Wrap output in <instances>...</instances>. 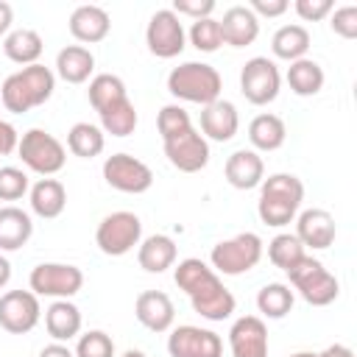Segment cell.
Masks as SVG:
<instances>
[{
	"label": "cell",
	"instance_id": "1",
	"mask_svg": "<svg viewBox=\"0 0 357 357\" xmlns=\"http://www.w3.org/2000/svg\"><path fill=\"white\" fill-rule=\"evenodd\" d=\"M176 284L190 296V304L192 310L206 318V321H226L237 301L231 296V290L220 282V276L198 257H187L176 265V273H173Z\"/></svg>",
	"mask_w": 357,
	"mask_h": 357
},
{
	"label": "cell",
	"instance_id": "2",
	"mask_svg": "<svg viewBox=\"0 0 357 357\" xmlns=\"http://www.w3.org/2000/svg\"><path fill=\"white\" fill-rule=\"evenodd\" d=\"M56 89V75L45 64H28L17 73H11L0 86V103L11 114H25L33 106H42L50 100Z\"/></svg>",
	"mask_w": 357,
	"mask_h": 357
},
{
	"label": "cell",
	"instance_id": "3",
	"mask_svg": "<svg viewBox=\"0 0 357 357\" xmlns=\"http://www.w3.org/2000/svg\"><path fill=\"white\" fill-rule=\"evenodd\" d=\"M304 201V184L293 173H273L262 178L259 184V201H257V215L265 226H287L296 220L298 206Z\"/></svg>",
	"mask_w": 357,
	"mask_h": 357
},
{
	"label": "cell",
	"instance_id": "4",
	"mask_svg": "<svg viewBox=\"0 0 357 357\" xmlns=\"http://www.w3.org/2000/svg\"><path fill=\"white\" fill-rule=\"evenodd\" d=\"M220 89H223V78L206 61H184L173 67L167 75V92L187 103L209 106L220 98Z\"/></svg>",
	"mask_w": 357,
	"mask_h": 357
},
{
	"label": "cell",
	"instance_id": "5",
	"mask_svg": "<svg viewBox=\"0 0 357 357\" xmlns=\"http://www.w3.org/2000/svg\"><path fill=\"white\" fill-rule=\"evenodd\" d=\"M259 259H262V240L254 231H240L229 240H220L212 245V254H209L212 271L223 276L248 273L251 268H257Z\"/></svg>",
	"mask_w": 357,
	"mask_h": 357
},
{
	"label": "cell",
	"instance_id": "6",
	"mask_svg": "<svg viewBox=\"0 0 357 357\" xmlns=\"http://www.w3.org/2000/svg\"><path fill=\"white\" fill-rule=\"evenodd\" d=\"M287 276H290L293 290H296L307 304H312V307H326V304H332V301L337 298V293H340V282L335 279V273H329V271L324 268V262H321V259H312V257L298 259V262L287 271Z\"/></svg>",
	"mask_w": 357,
	"mask_h": 357
},
{
	"label": "cell",
	"instance_id": "7",
	"mask_svg": "<svg viewBox=\"0 0 357 357\" xmlns=\"http://www.w3.org/2000/svg\"><path fill=\"white\" fill-rule=\"evenodd\" d=\"M17 153L22 159V165L39 176H53L64 167L67 162V148L45 128H31L20 137L17 142Z\"/></svg>",
	"mask_w": 357,
	"mask_h": 357
},
{
	"label": "cell",
	"instance_id": "8",
	"mask_svg": "<svg viewBox=\"0 0 357 357\" xmlns=\"http://www.w3.org/2000/svg\"><path fill=\"white\" fill-rule=\"evenodd\" d=\"M142 240V220L134 212H112L98 223L95 243L106 257H123Z\"/></svg>",
	"mask_w": 357,
	"mask_h": 357
},
{
	"label": "cell",
	"instance_id": "9",
	"mask_svg": "<svg viewBox=\"0 0 357 357\" xmlns=\"http://www.w3.org/2000/svg\"><path fill=\"white\" fill-rule=\"evenodd\" d=\"M282 89V75L273 59L268 56H254L243 64L240 70V92L245 95L248 103L254 106H268L279 98Z\"/></svg>",
	"mask_w": 357,
	"mask_h": 357
},
{
	"label": "cell",
	"instance_id": "10",
	"mask_svg": "<svg viewBox=\"0 0 357 357\" xmlns=\"http://www.w3.org/2000/svg\"><path fill=\"white\" fill-rule=\"evenodd\" d=\"M28 284H31V293L36 296L73 298L84 287V273L70 262H42L31 271Z\"/></svg>",
	"mask_w": 357,
	"mask_h": 357
},
{
	"label": "cell",
	"instance_id": "11",
	"mask_svg": "<svg viewBox=\"0 0 357 357\" xmlns=\"http://www.w3.org/2000/svg\"><path fill=\"white\" fill-rule=\"evenodd\" d=\"M184 42H187V33H184L178 14H173L170 8H159L151 14L148 28H145V45L153 56L176 59L184 50Z\"/></svg>",
	"mask_w": 357,
	"mask_h": 357
},
{
	"label": "cell",
	"instance_id": "12",
	"mask_svg": "<svg viewBox=\"0 0 357 357\" xmlns=\"http://www.w3.org/2000/svg\"><path fill=\"white\" fill-rule=\"evenodd\" d=\"M103 178L109 187L120 190V192H128V195H139L145 190H151L153 184V170L131 156V153H112L106 162H103Z\"/></svg>",
	"mask_w": 357,
	"mask_h": 357
},
{
	"label": "cell",
	"instance_id": "13",
	"mask_svg": "<svg viewBox=\"0 0 357 357\" xmlns=\"http://www.w3.org/2000/svg\"><path fill=\"white\" fill-rule=\"evenodd\" d=\"M42 318L39 296L31 290H8L0 296V326L11 335L31 332Z\"/></svg>",
	"mask_w": 357,
	"mask_h": 357
},
{
	"label": "cell",
	"instance_id": "14",
	"mask_svg": "<svg viewBox=\"0 0 357 357\" xmlns=\"http://www.w3.org/2000/svg\"><path fill=\"white\" fill-rule=\"evenodd\" d=\"M162 145H165L167 162L181 173H198L209 165V142L195 128H187L170 139H162Z\"/></svg>",
	"mask_w": 357,
	"mask_h": 357
},
{
	"label": "cell",
	"instance_id": "15",
	"mask_svg": "<svg viewBox=\"0 0 357 357\" xmlns=\"http://www.w3.org/2000/svg\"><path fill=\"white\" fill-rule=\"evenodd\" d=\"M170 357H223V340L212 329L181 324L167 337Z\"/></svg>",
	"mask_w": 357,
	"mask_h": 357
},
{
	"label": "cell",
	"instance_id": "16",
	"mask_svg": "<svg viewBox=\"0 0 357 357\" xmlns=\"http://www.w3.org/2000/svg\"><path fill=\"white\" fill-rule=\"evenodd\" d=\"M231 357H268V326L257 315H243L229 329Z\"/></svg>",
	"mask_w": 357,
	"mask_h": 357
},
{
	"label": "cell",
	"instance_id": "17",
	"mask_svg": "<svg viewBox=\"0 0 357 357\" xmlns=\"http://www.w3.org/2000/svg\"><path fill=\"white\" fill-rule=\"evenodd\" d=\"M296 237L304 248H312V251H324L335 243L337 237V226H335V218L326 212V209H304L298 218H296Z\"/></svg>",
	"mask_w": 357,
	"mask_h": 357
},
{
	"label": "cell",
	"instance_id": "18",
	"mask_svg": "<svg viewBox=\"0 0 357 357\" xmlns=\"http://www.w3.org/2000/svg\"><path fill=\"white\" fill-rule=\"evenodd\" d=\"M134 315L137 321L151 329V332H167L176 321V307L173 298L162 290H142L134 301Z\"/></svg>",
	"mask_w": 357,
	"mask_h": 357
},
{
	"label": "cell",
	"instance_id": "19",
	"mask_svg": "<svg viewBox=\"0 0 357 357\" xmlns=\"http://www.w3.org/2000/svg\"><path fill=\"white\" fill-rule=\"evenodd\" d=\"M67 25H70V33H73L78 42L95 45V42H103V39L109 36V31H112V17H109L106 8L86 3V6H78V8L70 14V22H67Z\"/></svg>",
	"mask_w": 357,
	"mask_h": 357
},
{
	"label": "cell",
	"instance_id": "20",
	"mask_svg": "<svg viewBox=\"0 0 357 357\" xmlns=\"http://www.w3.org/2000/svg\"><path fill=\"white\" fill-rule=\"evenodd\" d=\"M240 128V114H237V106L231 100H223L218 98L215 103L204 106L201 109V131H204V139H215V142H229Z\"/></svg>",
	"mask_w": 357,
	"mask_h": 357
},
{
	"label": "cell",
	"instance_id": "21",
	"mask_svg": "<svg viewBox=\"0 0 357 357\" xmlns=\"http://www.w3.org/2000/svg\"><path fill=\"white\" fill-rule=\"evenodd\" d=\"M223 173H226V181H229L234 190H254V187H259L262 178H265V162H262V156H259L257 151L240 148V151H234V153L226 159Z\"/></svg>",
	"mask_w": 357,
	"mask_h": 357
},
{
	"label": "cell",
	"instance_id": "22",
	"mask_svg": "<svg viewBox=\"0 0 357 357\" xmlns=\"http://www.w3.org/2000/svg\"><path fill=\"white\" fill-rule=\"evenodd\" d=\"M220 22V36L231 47H245L259 36V20L248 6H231L223 11Z\"/></svg>",
	"mask_w": 357,
	"mask_h": 357
},
{
	"label": "cell",
	"instance_id": "23",
	"mask_svg": "<svg viewBox=\"0 0 357 357\" xmlns=\"http://www.w3.org/2000/svg\"><path fill=\"white\" fill-rule=\"evenodd\" d=\"M45 329L56 343H64L81 332V310L70 298H56L45 310Z\"/></svg>",
	"mask_w": 357,
	"mask_h": 357
},
{
	"label": "cell",
	"instance_id": "24",
	"mask_svg": "<svg viewBox=\"0 0 357 357\" xmlns=\"http://www.w3.org/2000/svg\"><path fill=\"white\" fill-rule=\"evenodd\" d=\"M176 254H178V248H176L173 237H167V234H151V237H145L139 243L137 262L148 273H162V271L173 268Z\"/></svg>",
	"mask_w": 357,
	"mask_h": 357
},
{
	"label": "cell",
	"instance_id": "25",
	"mask_svg": "<svg viewBox=\"0 0 357 357\" xmlns=\"http://www.w3.org/2000/svg\"><path fill=\"white\" fill-rule=\"evenodd\" d=\"M33 234V220L20 206H3L0 209V251H17L22 248Z\"/></svg>",
	"mask_w": 357,
	"mask_h": 357
},
{
	"label": "cell",
	"instance_id": "26",
	"mask_svg": "<svg viewBox=\"0 0 357 357\" xmlns=\"http://www.w3.org/2000/svg\"><path fill=\"white\" fill-rule=\"evenodd\" d=\"M42 50H45V42H42L39 31H33V28H14V31H8L6 39H3V53H6L14 64H22V67L39 64Z\"/></svg>",
	"mask_w": 357,
	"mask_h": 357
},
{
	"label": "cell",
	"instance_id": "27",
	"mask_svg": "<svg viewBox=\"0 0 357 357\" xmlns=\"http://www.w3.org/2000/svg\"><path fill=\"white\" fill-rule=\"evenodd\" d=\"M92 70H95V56L84 45H67L56 56V73L67 84H84V81H89Z\"/></svg>",
	"mask_w": 357,
	"mask_h": 357
},
{
	"label": "cell",
	"instance_id": "28",
	"mask_svg": "<svg viewBox=\"0 0 357 357\" xmlns=\"http://www.w3.org/2000/svg\"><path fill=\"white\" fill-rule=\"evenodd\" d=\"M67 206V190L59 178H39L33 187H31V209L33 215L45 218V220H53L64 212Z\"/></svg>",
	"mask_w": 357,
	"mask_h": 357
},
{
	"label": "cell",
	"instance_id": "29",
	"mask_svg": "<svg viewBox=\"0 0 357 357\" xmlns=\"http://www.w3.org/2000/svg\"><path fill=\"white\" fill-rule=\"evenodd\" d=\"M310 42H312L310 31H307L304 25L293 22V25H282V28L273 33V39H271V50H273V56H276V59L298 61V59H304V56H307Z\"/></svg>",
	"mask_w": 357,
	"mask_h": 357
},
{
	"label": "cell",
	"instance_id": "30",
	"mask_svg": "<svg viewBox=\"0 0 357 357\" xmlns=\"http://www.w3.org/2000/svg\"><path fill=\"white\" fill-rule=\"evenodd\" d=\"M287 86L298 95V98H312L324 89V67L315 61V59H298V61H290L287 67Z\"/></svg>",
	"mask_w": 357,
	"mask_h": 357
},
{
	"label": "cell",
	"instance_id": "31",
	"mask_svg": "<svg viewBox=\"0 0 357 357\" xmlns=\"http://www.w3.org/2000/svg\"><path fill=\"white\" fill-rule=\"evenodd\" d=\"M284 137H287V128L279 114L262 112L248 123V139L257 151H276L284 145Z\"/></svg>",
	"mask_w": 357,
	"mask_h": 357
},
{
	"label": "cell",
	"instance_id": "32",
	"mask_svg": "<svg viewBox=\"0 0 357 357\" xmlns=\"http://www.w3.org/2000/svg\"><path fill=\"white\" fill-rule=\"evenodd\" d=\"M98 117H100V131L112 134V137H128L137 128V109H134V103L128 98L100 109Z\"/></svg>",
	"mask_w": 357,
	"mask_h": 357
},
{
	"label": "cell",
	"instance_id": "33",
	"mask_svg": "<svg viewBox=\"0 0 357 357\" xmlns=\"http://www.w3.org/2000/svg\"><path fill=\"white\" fill-rule=\"evenodd\" d=\"M293 301H296V296H293L290 284H284V282H271V284L259 287V293H257V310L273 321L284 318L293 310Z\"/></svg>",
	"mask_w": 357,
	"mask_h": 357
},
{
	"label": "cell",
	"instance_id": "34",
	"mask_svg": "<svg viewBox=\"0 0 357 357\" xmlns=\"http://www.w3.org/2000/svg\"><path fill=\"white\" fill-rule=\"evenodd\" d=\"M86 95H89V103H92L95 112H100V109H106V106H112V103L128 98L123 78H120V75H112V73H98V75L89 81Z\"/></svg>",
	"mask_w": 357,
	"mask_h": 357
},
{
	"label": "cell",
	"instance_id": "35",
	"mask_svg": "<svg viewBox=\"0 0 357 357\" xmlns=\"http://www.w3.org/2000/svg\"><path fill=\"white\" fill-rule=\"evenodd\" d=\"M106 145V137L100 131V126H92V123H75L67 134V148L73 156H81V159H92L103 151Z\"/></svg>",
	"mask_w": 357,
	"mask_h": 357
},
{
	"label": "cell",
	"instance_id": "36",
	"mask_svg": "<svg viewBox=\"0 0 357 357\" xmlns=\"http://www.w3.org/2000/svg\"><path fill=\"white\" fill-rule=\"evenodd\" d=\"M307 254H304V245L298 243V237L296 234H290V231H282V234H276L271 243H268V259L276 265V268H282L284 273L298 262V259H304Z\"/></svg>",
	"mask_w": 357,
	"mask_h": 357
},
{
	"label": "cell",
	"instance_id": "37",
	"mask_svg": "<svg viewBox=\"0 0 357 357\" xmlns=\"http://www.w3.org/2000/svg\"><path fill=\"white\" fill-rule=\"evenodd\" d=\"M190 42L195 50L201 53H215L220 45H223V36H220V22L215 17H204V20H195L190 25Z\"/></svg>",
	"mask_w": 357,
	"mask_h": 357
},
{
	"label": "cell",
	"instance_id": "38",
	"mask_svg": "<svg viewBox=\"0 0 357 357\" xmlns=\"http://www.w3.org/2000/svg\"><path fill=\"white\" fill-rule=\"evenodd\" d=\"M156 128H159V137L162 139H170L187 128H192V120L187 114V109H181L178 103H167L159 109V117H156Z\"/></svg>",
	"mask_w": 357,
	"mask_h": 357
},
{
	"label": "cell",
	"instance_id": "39",
	"mask_svg": "<svg viewBox=\"0 0 357 357\" xmlns=\"http://www.w3.org/2000/svg\"><path fill=\"white\" fill-rule=\"evenodd\" d=\"M75 357H114V340L103 329H89L78 337Z\"/></svg>",
	"mask_w": 357,
	"mask_h": 357
},
{
	"label": "cell",
	"instance_id": "40",
	"mask_svg": "<svg viewBox=\"0 0 357 357\" xmlns=\"http://www.w3.org/2000/svg\"><path fill=\"white\" fill-rule=\"evenodd\" d=\"M28 192V173L20 167H0V201H17Z\"/></svg>",
	"mask_w": 357,
	"mask_h": 357
},
{
	"label": "cell",
	"instance_id": "41",
	"mask_svg": "<svg viewBox=\"0 0 357 357\" xmlns=\"http://www.w3.org/2000/svg\"><path fill=\"white\" fill-rule=\"evenodd\" d=\"M329 25L337 36L343 39H354L357 36V6H340V8H332L329 14Z\"/></svg>",
	"mask_w": 357,
	"mask_h": 357
},
{
	"label": "cell",
	"instance_id": "42",
	"mask_svg": "<svg viewBox=\"0 0 357 357\" xmlns=\"http://www.w3.org/2000/svg\"><path fill=\"white\" fill-rule=\"evenodd\" d=\"M293 8L304 22H318V20L329 17L335 6H332V0H296Z\"/></svg>",
	"mask_w": 357,
	"mask_h": 357
},
{
	"label": "cell",
	"instance_id": "43",
	"mask_svg": "<svg viewBox=\"0 0 357 357\" xmlns=\"http://www.w3.org/2000/svg\"><path fill=\"white\" fill-rule=\"evenodd\" d=\"M173 14H184V17H192V20H204V17H212L215 11V0H173L170 6Z\"/></svg>",
	"mask_w": 357,
	"mask_h": 357
},
{
	"label": "cell",
	"instance_id": "44",
	"mask_svg": "<svg viewBox=\"0 0 357 357\" xmlns=\"http://www.w3.org/2000/svg\"><path fill=\"white\" fill-rule=\"evenodd\" d=\"M248 8L257 14V20L259 17H282L290 8V3L287 0H251Z\"/></svg>",
	"mask_w": 357,
	"mask_h": 357
},
{
	"label": "cell",
	"instance_id": "45",
	"mask_svg": "<svg viewBox=\"0 0 357 357\" xmlns=\"http://www.w3.org/2000/svg\"><path fill=\"white\" fill-rule=\"evenodd\" d=\"M17 142H20V134H17V128L0 117V156L11 153V151L17 148Z\"/></svg>",
	"mask_w": 357,
	"mask_h": 357
},
{
	"label": "cell",
	"instance_id": "46",
	"mask_svg": "<svg viewBox=\"0 0 357 357\" xmlns=\"http://www.w3.org/2000/svg\"><path fill=\"white\" fill-rule=\"evenodd\" d=\"M11 22H14V8H11L6 0H0V36L8 33Z\"/></svg>",
	"mask_w": 357,
	"mask_h": 357
},
{
	"label": "cell",
	"instance_id": "47",
	"mask_svg": "<svg viewBox=\"0 0 357 357\" xmlns=\"http://www.w3.org/2000/svg\"><path fill=\"white\" fill-rule=\"evenodd\" d=\"M39 357H75V351H70L64 343H50L39 351Z\"/></svg>",
	"mask_w": 357,
	"mask_h": 357
},
{
	"label": "cell",
	"instance_id": "48",
	"mask_svg": "<svg viewBox=\"0 0 357 357\" xmlns=\"http://www.w3.org/2000/svg\"><path fill=\"white\" fill-rule=\"evenodd\" d=\"M321 357H354V351L349 346H343V343H332L329 349L321 351Z\"/></svg>",
	"mask_w": 357,
	"mask_h": 357
},
{
	"label": "cell",
	"instance_id": "49",
	"mask_svg": "<svg viewBox=\"0 0 357 357\" xmlns=\"http://www.w3.org/2000/svg\"><path fill=\"white\" fill-rule=\"evenodd\" d=\"M8 279H11V262L0 254V290L8 284Z\"/></svg>",
	"mask_w": 357,
	"mask_h": 357
},
{
	"label": "cell",
	"instance_id": "50",
	"mask_svg": "<svg viewBox=\"0 0 357 357\" xmlns=\"http://www.w3.org/2000/svg\"><path fill=\"white\" fill-rule=\"evenodd\" d=\"M120 357H148L145 351H139V349H128V351H123Z\"/></svg>",
	"mask_w": 357,
	"mask_h": 357
},
{
	"label": "cell",
	"instance_id": "51",
	"mask_svg": "<svg viewBox=\"0 0 357 357\" xmlns=\"http://www.w3.org/2000/svg\"><path fill=\"white\" fill-rule=\"evenodd\" d=\"M290 357H321V351H296Z\"/></svg>",
	"mask_w": 357,
	"mask_h": 357
}]
</instances>
